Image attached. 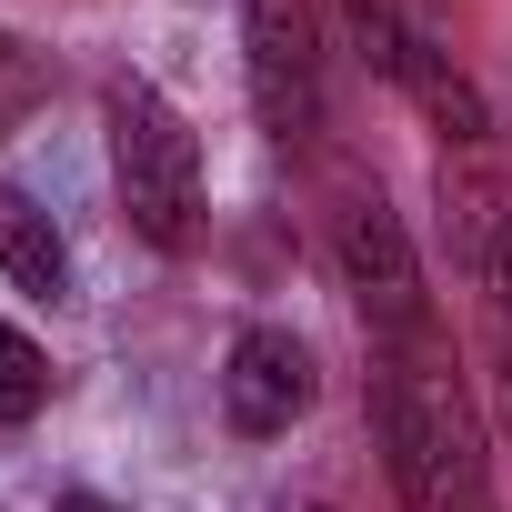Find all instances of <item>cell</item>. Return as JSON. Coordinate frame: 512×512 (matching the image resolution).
I'll list each match as a JSON object with an SVG mask.
<instances>
[{
	"label": "cell",
	"instance_id": "9c48e42d",
	"mask_svg": "<svg viewBox=\"0 0 512 512\" xmlns=\"http://www.w3.org/2000/svg\"><path fill=\"white\" fill-rule=\"evenodd\" d=\"M41 91H51V81H41V61H31L11 31H0V141H11V131L41 111Z\"/></svg>",
	"mask_w": 512,
	"mask_h": 512
},
{
	"label": "cell",
	"instance_id": "3957f363",
	"mask_svg": "<svg viewBox=\"0 0 512 512\" xmlns=\"http://www.w3.org/2000/svg\"><path fill=\"white\" fill-rule=\"evenodd\" d=\"M332 251H342V282H352V312H362L372 342H402V332L432 322V292H422V262H412V231L392 221L382 191H362V181L342 191V211H332Z\"/></svg>",
	"mask_w": 512,
	"mask_h": 512
},
{
	"label": "cell",
	"instance_id": "ba28073f",
	"mask_svg": "<svg viewBox=\"0 0 512 512\" xmlns=\"http://www.w3.org/2000/svg\"><path fill=\"white\" fill-rule=\"evenodd\" d=\"M41 402H51V352L21 322H0V422H31Z\"/></svg>",
	"mask_w": 512,
	"mask_h": 512
},
{
	"label": "cell",
	"instance_id": "30bf717a",
	"mask_svg": "<svg viewBox=\"0 0 512 512\" xmlns=\"http://www.w3.org/2000/svg\"><path fill=\"white\" fill-rule=\"evenodd\" d=\"M61 512H111V502L101 492H61Z\"/></svg>",
	"mask_w": 512,
	"mask_h": 512
},
{
	"label": "cell",
	"instance_id": "8992f818",
	"mask_svg": "<svg viewBox=\"0 0 512 512\" xmlns=\"http://www.w3.org/2000/svg\"><path fill=\"white\" fill-rule=\"evenodd\" d=\"M312 392H322L312 352H302L292 332H272V322H251V332L221 352V422H231L241 442H272V432H292V422L312 412Z\"/></svg>",
	"mask_w": 512,
	"mask_h": 512
},
{
	"label": "cell",
	"instance_id": "52a82bcc",
	"mask_svg": "<svg viewBox=\"0 0 512 512\" xmlns=\"http://www.w3.org/2000/svg\"><path fill=\"white\" fill-rule=\"evenodd\" d=\"M0 272H11L31 302H61L71 292V241L51 231V211L31 191H0Z\"/></svg>",
	"mask_w": 512,
	"mask_h": 512
},
{
	"label": "cell",
	"instance_id": "7a4b0ae2",
	"mask_svg": "<svg viewBox=\"0 0 512 512\" xmlns=\"http://www.w3.org/2000/svg\"><path fill=\"white\" fill-rule=\"evenodd\" d=\"M101 131H111V181H121L131 231L151 251H191L201 241V141H191V121L141 71H121L101 91Z\"/></svg>",
	"mask_w": 512,
	"mask_h": 512
},
{
	"label": "cell",
	"instance_id": "6da1fadb",
	"mask_svg": "<svg viewBox=\"0 0 512 512\" xmlns=\"http://www.w3.org/2000/svg\"><path fill=\"white\" fill-rule=\"evenodd\" d=\"M372 432H382L402 512H502L492 502L482 402H472L442 322H422L402 342H372Z\"/></svg>",
	"mask_w": 512,
	"mask_h": 512
},
{
	"label": "cell",
	"instance_id": "5b68a950",
	"mask_svg": "<svg viewBox=\"0 0 512 512\" xmlns=\"http://www.w3.org/2000/svg\"><path fill=\"white\" fill-rule=\"evenodd\" d=\"M362 51H372V71H382L392 91H412V111H422L452 151H492V111H482V91L452 71L442 41H422L412 21L382 11V0H362Z\"/></svg>",
	"mask_w": 512,
	"mask_h": 512
},
{
	"label": "cell",
	"instance_id": "277c9868",
	"mask_svg": "<svg viewBox=\"0 0 512 512\" xmlns=\"http://www.w3.org/2000/svg\"><path fill=\"white\" fill-rule=\"evenodd\" d=\"M251 31V111L282 151L322 141V11L312 0H241Z\"/></svg>",
	"mask_w": 512,
	"mask_h": 512
},
{
	"label": "cell",
	"instance_id": "8fae6325",
	"mask_svg": "<svg viewBox=\"0 0 512 512\" xmlns=\"http://www.w3.org/2000/svg\"><path fill=\"white\" fill-rule=\"evenodd\" d=\"M302 512H332V502H302Z\"/></svg>",
	"mask_w": 512,
	"mask_h": 512
}]
</instances>
